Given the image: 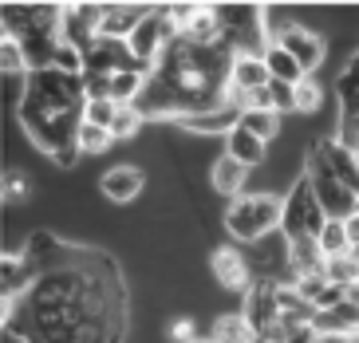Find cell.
I'll use <instances>...</instances> for the list:
<instances>
[{
	"mask_svg": "<svg viewBox=\"0 0 359 343\" xmlns=\"http://www.w3.org/2000/svg\"><path fill=\"white\" fill-rule=\"evenodd\" d=\"M324 221H327V213H324V206H320L316 189H312L308 174H300L285 194V221H280V233H285L288 241L316 237L320 229H324Z\"/></svg>",
	"mask_w": 359,
	"mask_h": 343,
	"instance_id": "cell-3",
	"label": "cell"
},
{
	"mask_svg": "<svg viewBox=\"0 0 359 343\" xmlns=\"http://www.w3.org/2000/svg\"><path fill=\"white\" fill-rule=\"evenodd\" d=\"M327 257L320 253L316 237H296L292 241V276H308V272H324Z\"/></svg>",
	"mask_w": 359,
	"mask_h": 343,
	"instance_id": "cell-17",
	"label": "cell"
},
{
	"mask_svg": "<svg viewBox=\"0 0 359 343\" xmlns=\"http://www.w3.org/2000/svg\"><path fill=\"white\" fill-rule=\"evenodd\" d=\"M280 221H285V194H241L222 213L225 237L233 245H245V249L269 233H276Z\"/></svg>",
	"mask_w": 359,
	"mask_h": 343,
	"instance_id": "cell-1",
	"label": "cell"
},
{
	"mask_svg": "<svg viewBox=\"0 0 359 343\" xmlns=\"http://www.w3.org/2000/svg\"><path fill=\"white\" fill-rule=\"evenodd\" d=\"M154 4H103V24H99V36L103 40H130V32L147 20Z\"/></svg>",
	"mask_w": 359,
	"mask_h": 343,
	"instance_id": "cell-10",
	"label": "cell"
},
{
	"mask_svg": "<svg viewBox=\"0 0 359 343\" xmlns=\"http://www.w3.org/2000/svg\"><path fill=\"white\" fill-rule=\"evenodd\" d=\"M52 67H55V72H64V75H83L87 72V60H83V52H79L75 43L60 40V48H55V55H52Z\"/></svg>",
	"mask_w": 359,
	"mask_h": 343,
	"instance_id": "cell-24",
	"label": "cell"
},
{
	"mask_svg": "<svg viewBox=\"0 0 359 343\" xmlns=\"http://www.w3.org/2000/svg\"><path fill=\"white\" fill-rule=\"evenodd\" d=\"M351 343H359V335H351Z\"/></svg>",
	"mask_w": 359,
	"mask_h": 343,
	"instance_id": "cell-30",
	"label": "cell"
},
{
	"mask_svg": "<svg viewBox=\"0 0 359 343\" xmlns=\"http://www.w3.org/2000/svg\"><path fill=\"white\" fill-rule=\"evenodd\" d=\"M264 67H269V75H273L276 83H288V87H296V83H304L308 79L304 67H300L280 43H269V48H264Z\"/></svg>",
	"mask_w": 359,
	"mask_h": 343,
	"instance_id": "cell-15",
	"label": "cell"
},
{
	"mask_svg": "<svg viewBox=\"0 0 359 343\" xmlns=\"http://www.w3.org/2000/svg\"><path fill=\"white\" fill-rule=\"evenodd\" d=\"M324 276L332 284H339V288H351V284H359V257L355 253H348V257H332L324 264Z\"/></svg>",
	"mask_w": 359,
	"mask_h": 343,
	"instance_id": "cell-22",
	"label": "cell"
},
{
	"mask_svg": "<svg viewBox=\"0 0 359 343\" xmlns=\"http://www.w3.org/2000/svg\"><path fill=\"white\" fill-rule=\"evenodd\" d=\"M269 103H273L276 114H292V87L288 83H269Z\"/></svg>",
	"mask_w": 359,
	"mask_h": 343,
	"instance_id": "cell-28",
	"label": "cell"
},
{
	"mask_svg": "<svg viewBox=\"0 0 359 343\" xmlns=\"http://www.w3.org/2000/svg\"><path fill=\"white\" fill-rule=\"evenodd\" d=\"M348 233H351V245H359V217H348Z\"/></svg>",
	"mask_w": 359,
	"mask_h": 343,
	"instance_id": "cell-29",
	"label": "cell"
},
{
	"mask_svg": "<svg viewBox=\"0 0 359 343\" xmlns=\"http://www.w3.org/2000/svg\"><path fill=\"white\" fill-rule=\"evenodd\" d=\"M147 170L142 166H130V162H118V166L103 170L99 174V194H103L111 206H130V201L142 198V189H147Z\"/></svg>",
	"mask_w": 359,
	"mask_h": 343,
	"instance_id": "cell-6",
	"label": "cell"
},
{
	"mask_svg": "<svg viewBox=\"0 0 359 343\" xmlns=\"http://www.w3.org/2000/svg\"><path fill=\"white\" fill-rule=\"evenodd\" d=\"M0 72H4V75H28V72H32L24 48L12 40V36H0Z\"/></svg>",
	"mask_w": 359,
	"mask_h": 343,
	"instance_id": "cell-23",
	"label": "cell"
},
{
	"mask_svg": "<svg viewBox=\"0 0 359 343\" xmlns=\"http://www.w3.org/2000/svg\"><path fill=\"white\" fill-rule=\"evenodd\" d=\"M355 158H359V154H355Z\"/></svg>",
	"mask_w": 359,
	"mask_h": 343,
	"instance_id": "cell-33",
	"label": "cell"
},
{
	"mask_svg": "<svg viewBox=\"0 0 359 343\" xmlns=\"http://www.w3.org/2000/svg\"><path fill=\"white\" fill-rule=\"evenodd\" d=\"M115 114H118V103H115V99H87L83 123H95V126H107V130H111Z\"/></svg>",
	"mask_w": 359,
	"mask_h": 343,
	"instance_id": "cell-25",
	"label": "cell"
},
{
	"mask_svg": "<svg viewBox=\"0 0 359 343\" xmlns=\"http://www.w3.org/2000/svg\"><path fill=\"white\" fill-rule=\"evenodd\" d=\"M269 83H273V75H269V67H264V55L237 52L229 60V83L225 87H233V91H241V95H257Z\"/></svg>",
	"mask_w": 359,
	"mask_h": 343,
	"instance_id": "cell-9",
	"label": "cell"
},
{
	"mask_svg": "<svg viewBox=\"0 0 359 343\" xmlns=\"http://www.w3.org/2000/svg\"><path fill=\"white\" fill-rule=\"evenodd\" d=\"M115 146V135L107 130V126H95V123H79V130H75V150L87 158H99L107 154Z\"/></svg>",
	"mask_w": 359,
	"mask_h": 343,
	"instance_id": "cell-18",
	"label": "cell"
},
{
	"mask_svg": "<svg viewBox=\"0 0 359 343\" xmlns=\"http://www.w3.org/2000/svg\"><path fill=\"white\" fill-rule=\"evenodd\" d=\"M355 217H359V201H355Z\"/></svg>",
	"mask_w": 359,
	"mask_h": 343,
	"instance_id": "cell-32",
	"label": "cell"
},
{
	"mask_svg": "<svg viewBox=\"0 0 359 343\" xmlns=\"http://www.w3.org/2000/svg\"><path fill=\"white\" fill-rule=\"evenodd\" d=\"M210 335L217 343H261V335H257V328L249 323L245 312H222L217 320H213Z\"/></svg>",
	"mask_w": 359,
	"mask_h": 343,
	"instance_id": "cell-14",
	"label": "cell"
},
{
	"mask_svg": "<svg viewBox=\"0 0 359 343\" xmlns=\"http://www.w3.org/2000/svg\"><path fill=\"white\" fill-rule=\"evenodd\" d=\"M150 119L142 114V107H118V114H115V123H111V135H115V142H130V138H138L142 135V126H147Z\"/></svg>",
	"mask_w": 359,
	"mask_h": 343,
	"instance_id": "cell-21",
	"label": "cell"
},
{
	"mask_svg": "<svg viewBox=\"0 0 359 343\" xmlns=\"http://www.w3.org/2000/svg\"><path fill=\"white\" fill-rule=\"evenodd\" d=\"M316 245H320V253H324L327 260L332 257H348V253L355 249V245H351V233H348V221L327 217L324 229L316 233Z\"/></svg>",
	"mask_w": 359,
	"mask_h": 343,
	"instance_id": "cell-16",
	"label": "cell"
},
{
	"mask_svg": "<svg viewBox=\"0 0 359 343\" xmlns=\"http://www.w3.org/2000/svg\"><path fill=\"white\" fill-rule=\"evenodd\" d=\"M99 24H103V4H64V40L87 52L99 40Z\"/></svg>",
	"mask_w": 359,
	"mask_h": 343,
	"instance_id": "cell-8",
	"label": "cell"
},
{
	"mask_svg": "<svg viewBox=\"0 0 359 343\" xmlns=\"http://www.w3.org/2000/svg\"><path fill=\"white\" fill-rule=\"evenodd\" d=\"M304 174H308V182H312V189H316V198H320V206H324L327 217H339V221L355 217L359 194L348 189L336 174H332V166L324 162V154L316 150V142L308 146V154H304Z\"/></svg>",
	"mask_w": 359,
	"mask_h": 343,
	"instance_id": "cell-2",
	"label": "cell"
},
{
	"mask_svg": "<svg viewBox=\"0 0 359 343\" xmlns=\"http://www.w3.org/2000/svg\"><path fill=\"white\" fill-rule=\"evenodd\" d=\"M205 186H210V194H217V198L237 201L245 194V186H249V166H241L237 158H229L222 150V154L210 162V170H205Z\"/></svg>",
	"mask_w": 359,
	"mask_h": 343,
	"instance_id": "cell-7",
	"label": "cell"
},
{
	"mask_svg": "<svg viewBox=\"0 0 359 343\" xmlns=\"http://www.w3.org/2000/svg\"><path fill=\"white\" fill-rule=\"evenodd\" d=\"M4 206H16V201H24L28 198V170H4Z\"/></svg>",
	"mask_w": 359,
	"mask_h": 343,
	"instance_id": "cell-26",
	"label": "cell"
},
{
	"mask_svg": "<svg viewBox=\"0 0 359 343\" xmlns=\"http://www.w3.org/2000/svg\"><path fill=\"white\" fill-rule=\"evenodd\" d=\"M351 253H355V257H359V245H355V249H351Z\"/></svg>",
	"mask_w": 359,
	"mask_h": 343,
	"instance_id": "cell-31",
	"label": "cell"
},
{
	"mask_svg": "<svg viewBox=\"0 0 359 343\" xmlns=\"http://www.w3.org/2000/svg\"><path fill=\"white\" fill-rule=\"evenodd\" d=\"M316 150L324 154V162L332 166V174H336L348 189H355V194H359V158H355V150L339 146L336 135H324V138L316 142Z\"/></svg>",
	"mask_w": 359,
	"mask_h": 343,
	"instance_id": "cell-11",
	"label": "cell"
},
{
	"mask_svg": "<svg viewBox=\"0 0 359 343\" xmlns=\"http://www.w3.org/2000/svg\"><path fill=\"white\" fill-rule=\"evenodd\" d=\"M273 43H280V48L304 67V75L316 72L320 63H324V55H327V40L316 36L312 28H304V24H285V32H276Z\"/></svg>",
	"mask_w": 359,
	"mask_h": 343,
	"instance_id": "cell-5",
	"label": "cell"
},
{
	"mask_svg": "<svg viewBox=\"0 0 359 343\" xmlns=\"http://www.w3.org/2000/svg\"><path fill=\"white\" fill-rule=\"evenodd\" d=\"M327 284H332V281H327L324 272H308V276H296V292H300L308 304H320V296L327 292Z\"/></svg>",
	"mask_w": 359,
	"mask_h": 343,
	"instance_id": "cell-27",
	"label": "cell"
},
{
	"mask_svg": "<svg viewBox=\"0 0 359 343\" xmlns=\"http://www.w3.org/2000/svg\"><path fill=\"white\" fill-rule=\"evenodd\" d=\"M225 154L237 158L241 166L257 170V166H264V162H269V142H261L257 135H249L245 126H233L229 135H225Z\"/></svg>",
	"mask_w": 359,
	"mask_h": 343,
	"instance_id": "cell-12",
	"label": "cell"
},
{
	"mask_svg": "<svg viewBox=\"0 0 359 343\" xmlns=\"http://www.w3.org/2000/svg\"><path fill=\"white\" fill-rule=\"evenodd\" d=\"M205 269H210V276L217 284H222L225 292H237V296H249L257 284L253 276V264H249V253H245V245H233V241H222V245H213L210 257H205Z\"/></svg>",
	"mask_w": 359,
	"mask_h": 343,
	"instance_id": "cell-4",
	"label": "cell"
},
{
	"mask_svg": "<svg viewBox=\"0 0 359 343\" xmlns=\"http://www.w3.org/2000/svg\"><path fill=\"white\" fill-rule=\"evenodd\" d=\"M324 83H316L312 75H308L304 83L292 87V114H304V119H312V114L324 111Z\"/></svg>",
	"mask_w": 359,
	"mask_h": 343,
	"instance_id": "cell-19",
	"label": "cell"
},
{
	"mask_svg": "<svg viewBox=\"0 0 359 343\" xmlns=\"http://www.w3.org/2000/svg\"><path fill=\"white\" fill-rule=\"evenodd\" d=\"M241 123V114L229 111V107H217V111H205V114H186V119H178L182 130H190V135H229L233 126Z\"/></svg>",
	"mask_w": 359,
	"mask_h": 343,
	"instance_id": "cell-13",
	"label": "cell"
},
{
	"mask_svg": "<svg viewBox=\"0 0 359 343\" xmlns=\"http://www.w3.org/2000/svg\"><path fill=\"white\" fill-rule=\"evenodd\" d=\"M280 119H285V114H276V111H245L237 126H245V130H249V135H257L261 142H276V138H280V130H285V126H280Z\"/></svg>",
	"mask_w": 359,
	"mask_h": 343,
	"instance_id": "cell-20",
	"label": "cell"
}]
</instances>
